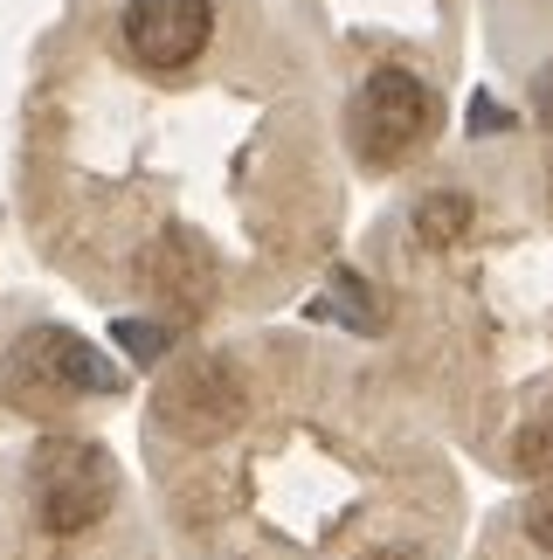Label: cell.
Segmentation results:
<instances>
[{
  "instance_id": "7c38bea8",
  "label": "cell",
  "mask_w": 553,
  "mask_h": 560,
  "mask_svg": "<svg viewBox=\"0 0 553 560\" xmlns=\"http://www.w3.org/2000/svg\"><path fill=\"white\" fill-rule=\"evenodd\" d=\"M533 112H540V125L553 132V62L540 70V83H533Z\"/></svg>"
},
{
  "instance_id": "ba28073f",
  "label": "cell",
  "mask_w": 553,
  "mask_h": 560,
  "mask_svg": "<svg viewBox=\"0 0 553 560\" xmlns=\"http://www.w3.org/2000/svg\"><path fill=\"white\" fill-rule=\"evenodd\" d=\"M111 339H118V347L139 360V368H153V360L174 353V318H118Z\"/></svg>"
},
{
  "instance_id": "4fadbf2b",
  "label": "cell",
  "mask_w": 553,
  "mask_h": 560,
  "mask_svg": "<svg viewBox=\"0 0 553 560\" xmlns=\"http://www.w3.org/2000/svg\"><path fill=\"white\" fill-rule=\"evenodd\" d=\"M367 560H409V553H367Z\"/></svg>"
},
{
  "instance_id": "52a82bcc",
  "label": "cell",
  "mask_w": 553,
  "mask_h": 560,
  "mask_svg": "<svg viewBox=\"0 0 553 560\" xmlns=\"http://www.w3.org/2000/svg\"><path fill=\"white\" fill-rule=\"evenodd\" d=\"M415 235L430 249H450L471 235V194H457V187H443V194H422L415 201Z\"/></svg>"
},
{
  "instance_id": "8fae6325",
  "label": "cell",
  "mask_w": 553,
  "mask_h": 560,
  "mask_svg": "<svg viewBox=\"0 0 553 560\" xmlns=\"http://www.w3.org/2000/svg\"><path fill=\"white\" fill-rule=\"evenodd\" d=\"M505 125H513V118H505L498 104H484V97L471 104V132H505Z\"/></svg>"
},
{
  "instance_id": "7a4b0ae2",
  "label": "cell",
  "mask_w": 553,
  "mask_h": 560,
  "mask_svg": "<svg viewBox=\"0 0 553 560\" xmlns=\"http://www.w3.org/2000/svg\"><path fill=\"white\" fill-rule=\"evenodd\" d=\"M8 381H14V401L35 408V416L62 408L70 395H118V387H125V374L91 347V339H77V332H62V326L21 332V347L8 360Z\"/></svg>"
},
{
  "instance_id": "5b68a950",
  "label": "cell",
  "mask_w": 553,
  "mask_h": 560,
  "mask_svg": "<svg viewBox=\"0 0 553 560\" xmlns=\"http://www.w3.org/2000/svg\"><path fill=\"white\" fill-rule=\"evenodd\" d=\"M208 35H215L208 0H132L125 8V42L145 70H187L208 49Z\"/></svg>"
},
{
  "instance_id": "277c9868",
  "label": "cell",
  "mask_w": 553,
  "mask_h": 560,
  "mask_svg": "<svg viewBox=\"0 0 553 560\" xmlns=\"http://www.w3.org/2000/svg\"><path fill=\"white\" fill-rule=\"evenodd\" d=\"M243 408H249V395H243V374L228 368V360H187V368L160 387V422L187 443L228 436V429L243 422Z\"/></svg>"
},
{
  "instance_id": "9c48e42d",
  "label": "cell",
  "mask_w": 553,
  "mask_h": 560,
  "mask_svg": "<svg viewBox=\"0 0 553 560\" xmlns=\"http://www.w3.org/2000/svg\"><path fill=\"white\" fill-rule=\"evenodd\" d=\"M513 457H519V470H526V478L553 485V408L519 429V450H513Z\"/></svg>"
},
{
  "instance_id": "3957f363",
  "label": "cell",
  "mask_w": 553,
  "mask_h": 560,
  "mask_svg": "<svg viewBox=\"0 0 553 560\" xmlns=\"http://www.w3.org/2000/svg\"><path fill=\"white\" fill-rule=\"evenodd\" d=\"M436 132V97L430 83L409 70H374L353 97V145L367 166H395L409 160L422 139Z\"/></svg>"
},
{
  "instance_id": "30bf717a",
  "label": "cell",
  "mask_w": 553,
  "mask_h": 560,
  "mask_svg": "<svg viewBox=\"0 0 553 560\" xmlns=\"http://www.w3.org/2000/svg\"><path fill=\"white\" fill-rule=\"evenodd\" d=\"M526 533H533V547H546V553H553V485L540 491L533 505H526Z\"/></svg>"
},
{
  "instance_id": "8992f818",
  "label": "cell",
  "mask_w": 553,
  "mask_h": 560,
  "mask_svg": "<svg viewBox=\"0 0 553 560\" xmlns=\"http://www.w3.org/2000/svg\"><path fill=\"white\" fill-rule=\"evenodd\" d=\"M145 284L160 298H174V312H201L208 298H215V256L208 243H195L187 229L160 235L153 249H145Z\"/></svg>"
},
{
  "instance_id": "6da1fadb",
  "label": "cell",
  "mask_w": 553,
  "mask_h": 560,
  "mask_svg": "<svg viewBox=\"0 0 553 560\" xmlns=\"http://www.w3.org/2000/svg\"><path fill=\"white\" fill-rule=\"evenodd\" d=\"M28 499H35V520L49 533H83L111 512L118 464L83 436H49L28 464Z\"/></svg>"
}]
</instances>
